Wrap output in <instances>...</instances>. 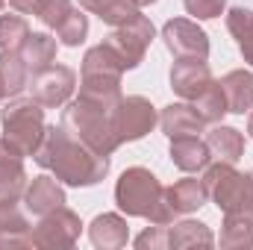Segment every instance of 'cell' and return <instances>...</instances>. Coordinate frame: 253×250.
Segmentation results:
<instances>
[{"instance_id":"d6a6232c","label":"cell","mask_w":253,"mask_h":250,"mask_svg":"<svg viewBox=\"0 0 253 250\" xmlns=\"http://www.w3.org/2000/svg\"><path fill=\"white\" fill-rule=\"evenodd\" d=\"M248 132H251V138H253V106H251V118H248Z\"/></svg>"},{"instance_id":"2e32d148","label":"cell","mask_w":253,"mask_h":250,"mask_svg":"<svg viewBox=\"0 0 253 250\" xmlns=\"http://www.w3.org/2000/svg\"><path fill=\"white\" fill-rule=\"evenodd\" d=\"M171 162H174L180 171L194 174V171H203V168L212 162V150H209L206 138H200V135L171 138Z\"/></svg>"},{"instance_id":"83f0119b","label":"cell","mask_w":253,"mask_h":250,"mask_svg":"<svg viewBox=\"0 0 253 250\" xmlns=\"http://www.w3.org/2000/svg\"><path fill=\"white\" fill-rule=\"evenodd\" d=\"M85 33H88V18H85L80 9H71V12L65 15V21L56 27V39L62 42L65 47H77V44H83Z\"/></svg>"},{"instance_id":"f546056e","label":"cell","mask_w":253,"mask_h":250,"mask_svg":"<svg viewBox=\"0 0 253 250\" xmlns=\"http://www.w3.org/2000/svg\"><path fill=\"white\" fill-rule=\"evenodd\" d=\"M186 12L197 21H209V18H218L227 6V0H183Z\"/></svg>"},{"instance_id":"4316f807","label":"cell","mask_w":253,"mask_h":250,"mask_svg":"<svg viewBox=\"0 0 253 250\" xmlns=\"http://www.w3.org/2000/svg\"><path fill=\"white\" fill-rule=\"evenodd\" d=\"M30 36V24L21 15H0V50H21Z\"/></svg>"},{"instance_id":"ba28073f","label":"cell","mask_w":253,"mask_h":250,"mask_svg":"<svg viewBox=\"0 0 253 250\" xmlns=\"http://www.w3.org/2000/svg\"><path fill=\"white\" fill-rule=\"evenodd\" d=\"M162 42L174 59H206L209 36L189 18H174L162 27Z\"/></svg>"},{"instance_id":"9a60e30c","label":"cell","mask_w":253,"mask_h":250,"mask_svg":"<svg viewBox=\"0 0 253 250\" xmlns=\"http://www.w3.org/2000/svg\"><path fill=\"white\" fill-rule=\"evenodd\" d=\"M159 126L168 138H186V135H200L203 132V118L197 115V109L191 103H171L162 109Z\"/></svg>"},{"instance_id":"277c9868","label":"cell","mask_w":253,"mask_h":250,"mask_svg":"<svg viewBox=\"0 0 253 250\" xmlns=\"http://www.w3.org/2000/svg\"><path fill=\"white\" fill-rule=\"evenodd\" d=\"M3 138L24 156H33L44 138V106L36 97H15L0 112Z\"/></svg>"},{"instance_id":"603a6c76","label":"cell","mask_w":253,"mask_h":250,"mask_svg":"<svg viewBox=\"0 0 253 250\" xmlns=\"http://www.w3.org/2000/svg\"><path fill=\"white\" fill-rule=\"evenodd\" d=\"M221 248H253V212H227L221 227Z\"/></svg>"},{"instance_id":"836d02e7","label":"cell","mask_w":253,"mask_h":250,"mask_svg":"<svg viewBox=\"0 0 253 250\" xmlns=\"http://www.w3.org/2000/svg\"><path fill=\"white\" fill-rule=\"evenodd\" d=\"M135 3H138V9H141V6H150V3H156V0H135Z\"/></svg>"},{"instance_id":"6da1fadb","label":"cell","mask_w":253,"mask_h":250,"mask_svg":"<svg viewBox=\"0 0 253 250\" xmlns=\"http://www.w3.org/2000/svg\"><path fill=\"white\" fill-rule=\"evenodd\" d=\"M33 159L44 171H50L59 183L77 188L94 186L109 174V156H100L83 141H77L74 135H68L62 124L44 129V138L33 153Z\"/></svg>"},{"instance_id":"8992f818","label":"cell","mask_w":253,"mask_h":250,"mask_svg":"<svg viewBox=\"0 0 253 250\" xmlns=\"http://www.w3.org/2000/svg\"><path fill=\"white\" fill-rule=\"evenodd\" d=\"M153 36H156V30H153L150 18L138 12V15L129 18L126 24L112 27V33L103 39V44H109V47L115 50V56L121 59L124 71H132V68H138V65L144 62V53H147Z\"/></svg>"},{"instance_id":"7c38bea8","label":"cell","mask_w":253,"mask_h":250,"mask_svg":"<svg viewBox=\"0 0 253 250\" xmlns=\"http://www.w3.org/2000/svg\"><path fill=\"white\" fill-rule=\"evenodd\" d=\"M209 83H212V71L206 59H177L171 68V88L183 100L200 97L209 88Z\"/></svg>"},{"instance_id":"484cf974","label":"cell","mask_w":253,"mask_h":250,"mask_svg":"<svg viewBox=\"0 0 253 250\" xmlns=\"http://www.w3.org/2000/svg\"><path fill=\"white\" fill-rule=\"evenodd\" d=\"M191 106L197 109V115L203 118V124H221V118L227 115V100H224V91H221V83L212 80L209 88L191 100Z\"/></svg>"},{"instance_id":"f1b7e54d","label":"cell","mask_w":253,"mask_h":250,"mask_svg":"<svg viewBox=\"0 0 253 250\" xmlns=\"http://www.w3.org/2000/svg\"><path fill=\"white\" fill-rule=\"evenodd\" d=\"M71 9H74V3H71V0H44V6H42L39 18H42V24H44V27L56 30V27L65 21V15H68Z\"/></svg>"},{"instance_id":"e575fe53","label":"cell","mask_w":253,"mask_h":250,"mask_svg":"<svg viewBox=\"0 0 253 250\" xmlns=\"http://www.w3.org/2000/svg\"><path fill=\"white\" fill-rule=\"evenodd\" d=\"M251 212H253V171H251Z\"/></svg>"},{"instance_id":"5bb4252c","label":"cell","mask_w":253,"mask_h":250,"mask_svg":"<svg viewBox=\"0 0 253 250\" xmlns=\"http://www.w3.org/2000/svg\"><path fill=\"white\" fill-rule=\"evenodd\" d=\"M165 206H168V212L177 218V215H189V212H197L206 200H209V194H206V186H203V180H194V177H186V180H180V183H174L171 188H165Z\"/></svg>"},{"instance_id":"5b68a950","label":"cell","mask_w":253,"mask_h":250,"mask_svg":"<svg viewBox=\"0 0 253 250\" xmlns=\"http://www.w3.org/2000/svg\"><path fill=\"white\" fill-rule=\"evenodd\" d=\"M203 186L209 200L218 203V209L227 212H251V174H239L233 162H209L203 168Z\"/></svg>"},{"instance_id":"8fae6325","label":"cell","mask_w":253,"mask_h":250,"mask_svg":"<svg viewBox=\"0 0 253 250\" xmlns=\"http://www.w3.org/2000/svg\"><path fill=\"white\" fill-rule=\"evenodd\" d=\"M27 191L24 153H18L6 138H0V203H18Z\"/></svg>"},{"instance_id":"4fadbf2b","label":"cell","mask_w":253,"mask_h":250,"mask_svg":"<svg viewBox=\"0 0 253 250\" xmlns=\"http://www.w3.org/2000/svg\"><path fill=\"white\" fill-rule=\"evenodd\" d=\"M24 206H27L30 215H39L42 218V215H47V212L65 206V188L59 186V180L53 174H42L33 183H27Z\"/></svg>"},{"instance_id":"ffe728a7","label":"cell","mask_w":253,"mask_h":250,"mask_svg":"<svg viewBox=\"0 0 253 250\" xmlns=\"http://www.w3.org/2000/svg\"><path fill=\"white\" fill-rule=\"evenodd\" d=\"M56 44L59 42L53 36H47V33H30L27 36V42H24V47L18 53H21V59L27 65L30 77H36L39 71H44V68L53 65V59H56Z\"/></svg>"},{"instance_id":"d4e9b609","label":"cell","mask_w":253,"mask_h":250,"mask_svg":"<svg viewBox=\"0 0 253 250\" xmlns=\"http://www.w3.org/2000/svg\"><path fill=\"white\" fill-rule=\"evenodd\" d=\"M227 30L233 33L245 62L253 68V9H245V6H236L227 12Z\"/></svg>"},{"instance_id":"3957f363","label":"cell","mask_w":253,"mask_h":250,"mask_svg":"<svg viewBox=\"0 0 253 250\" xmlns=\"http://www.w3.org/2000/svg\"><path fill=\"white\" fill-rule=\"evenodd\" d=\"M59 124L68 135H74L77 141H83L85 147H91L100 156H112L121 147L115 126H112V109L91 103L85 97H77L74 103L65 106Z\"/></svg>"},{"instance_id":"44dd1931","label":"cell","mask_w":253,"mask_h":250,"mask_svg":"<svg viewBox=\"0 0 253 250\" xmlns=\"http://www.w3.org/2000/svg\"><path fill=\"white\" fill-rule=\"evenodd\" d=\"M30 71L18 50H0V103L15 97L21 88H27Z\"/></svg>"},{"instance_id":"4dcf8cb0","label":"cell","mask_w":253,"mask_h":250,"mask_svg":"<svg viewBox=\"0 0 253 250\" xmlns=\"http://www.w3.org/2000/svg\"><path fill=\"white\" fill-rule=\"evenodd\" d=\"M135 248L138 250H147V248H168V230L165 227H159V224H153V227H147L138 239H135Z\"/></svg>"},{"instance_id":"cb8c5ba5","label":"cell","mask_w":253,"mask_h":250,"mask_svg":"<svg viewBox=\"0 0 253 250\" xmlns=\"http://www.w3.org/2000/svg\"><path fill=\"white\" fill-rule=\"evenodd\" d=\"M80 6L94 12L109 27H121V24H126L129 18H135L141 12L135 0H80Z\"/></svg>"},{"instance_id":"ac0fdd59","label":"cell","mask_w":253,"mask_h":250,"mask_svg":"<svg viewBox=\"0 0 253 250\" xmlns=\"http://www.w3.org/2000/svg\"><path fill=\"white\" fill-rule=\"evenodd\" d=\"M126 221L115 212H103L91 221L88 227V239L94 248H103V250H115V248H124L126 245Z\"/></svg>"},{"instance_id":"30bf717a","label":"cell","mask_w":253,"mask_h":250,"mask_svg":"<svg viewBox=\"0 0 253 250\" xmlns=\"http://www.w3.org/2000/svg\"><path fill=\"white\" fill-rule=\"evenodd\" d=\"M74 85H77V74L68 65H50L33 77L30 91L44 109H56L68 103V97L74 94Z\"/></svg>"},{"instance_id":"7a4b0ae2","label":"cell","mask_w":253,"mask_h":250,"mask_svg":"<svg viewBox=\"0 0 253 250\" xmlns=\"http://www.w3.org/2000/svg\"><path fill=\"white\" fill-rule=\"evenodd\" d=\"M165 188L156 180V174H150L147 168H126L115 186V203L118 209L132 215V218H147L150 224L168 227L174 221V215L165 206Z\"/></svg>"},{"instance_id":"7402d4cb","label":"cell","mask_w":253,"mask_h":250,"mask_svg":"<svg viewBox=\"0 0 253 250\" xmlns=\"http://www.w3.org/2000/svg\"><path fill=\"white\" fill-rule=\"evenodd\" d=\"M168 248H212L215 236L206 224L200 221H180V224H168Z\"/></svg>"},{"instance_id":"9c48e42d","label":"cell","mask_w":253,"mask_h":250,"mask_svg":"<svg viewBox=\"0 0 253 250\" xmlns=\"http://www.w3.org/2000/svg\"><path fill=\"white\" fill-rule=\"evenodd\" d=\"M80 233H83L80 215L59 206L42 215V224L33 230V248H74Z\"/></svg>"},{"instance_id":"52a82bcc","label":"cell","mask_w":253,"mask_h":250,"mask_svg":"<svg viewBox=\"0 0 253 250\" xmlns=\"http://www.w3.org/2000/svg\"><path fill=\"white\" fill-rule=\"evenodd\" d=\"M159 121L156 115V106L141 97V94H129V97H121L118 106L112 109V126H115V135L118 141H138L144 138Z\"/></svg>"},{"instance_id":"e0dca14e","label":"cell","mask_w":253,"mask_h":250,"mask_svg":"<svg viewBox=\"0 0 253 250\" xmlns=\"http://www.w3.org/2000/svg\"><path fill=\"white\" fill-rule=\"evenodd\" d=\"M218 83H221V91H224V100H227V112H233V115L251 112V106H253V74L251 71H245V68L230 71Z\"/></svg>"},{"instance_id":"1f68e13d","label":"cell","mask_w":253,"mask_h":250,"mask_svg":"<svg viewBox=\"0 0 253 250\" xmlns=\"http://www.w3.org/2000/svg\"><path fill=\"white\" fill-rule=\"evenodd\" d=\"M9 6L15 12H21V15H39L42 6H44V0H9Z\"/></svg>"},{"instance_id":"d6986e66","label":"cell","mask_w":253,"mask_h":250,"mask_svg":"<svg viewBox=\"0 0 253 250\" xmlns=\"http://www.w3.org/2000/svg\"><path fill=\"white\" fill-rule=\"evenodd\" d=\"M206 144L212 150V159L218 162H239L245 153V135L236 126L212 124V129L206 132Z\"/></svg>"},{"instance_id":"d590c367","label":"cell","mask_w":253,"mask_h":250,"mask_svg":"<svg viewBox=\"0 0 253 250\" xmlns=\"http://www.w3.org/2000/svg\"><path fill=\"white\" fill-rule=\"evenodd\" d=\"M3 6H6V0H0V12H3Z\"/></svg>"}]
</instances>
